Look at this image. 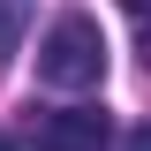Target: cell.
I'll list each match as a JSON object with an SVG mask.
<instances>
[{"instance_id":"cell-1","label":"cell","mask_w":151,"mask_h":151,"mask_svg":"<svg viewBox=\"0 0 151 151\" xmlns=\"http://www.w3.org/2000/svg\"><path fill=\"white\" fill-rule=\"evenodd\" d=\"M38 83H53V91H98L106 83V38L91 15H60L38 38Z\"/></svg>"},{"instance_id":"cell-2","label":"cell","mask_w":151,"mask_h":151,"mask_svg":"<svg viewBox=\"0 0 151 151\" xmlns=\"http://www.w3.org/2000/svg\"><path fill=\"white\" fill-rule=\"evenodd\" d=\"M30 144H38V151H106V144H113V121H106L98 106H60V113L38 121Z\"/></svg>"},{"instance_id":"cell-3","label":"cell","mask_w":151,"mask_h":151,"mask_svg":"<svg viewBox=\"0 0 151 151\" xmlns=\"http://www.w3.org/2000/svg\"><path fill=\"white\" fill-rule=\"evenodd\" d=\"M30 15H38V0H0V60H8V53H23Z\"/></svg>"},{"instance_id":"cell-4","label":"cell","mask_w":151,"mask_h":151,"mask_svg":"<svg viewBox=\"0 0 151 151\" xmlns=\"http://www.w3.org/2000/svg\"><path fill=\"white\" fill-rule=\"evenodd\" d=\"M129 151H151V129H129Z\"/></svg>"},{"instance_id":"cell-5","label":"cell","mask_w":151,"mask_h":151,"mask_svg":"<svg viewBox=\"0 0 151 151\" xmlns=\"http://www.w3.org/2000/svg\"><path fill=\"white\" fill-rule=\"evenodd\" d=\"M136 53H144V68H151V15H144V45H136Z\"/></svg>"},{"instance_id":"cell-6","label":"cell","mask_w":151,"mask_h":151,"mask_svg":"<svg viewBox=\"0 0 151 151\" xmlns=\"http://www.w3.org/2000/svg\"><path fill=\"white\" fill-rule=\"evenodd\" d=\"M121 8H129V15H151V0H121Z\"/></svg>"},{"instance_id":"cell-7","label":"cell","mask_w":151,"mask_h":151,"mask_svg":"<svg viewBox=\"0 0 151 151\" xmlns=\"http://www.w3.org/2000/svg\"><path fill=\"white\" fill-rule=\"evenodd\" d=\"M0 151H15V144H8V136H0Z\"/></svg>"}]
</instances>
